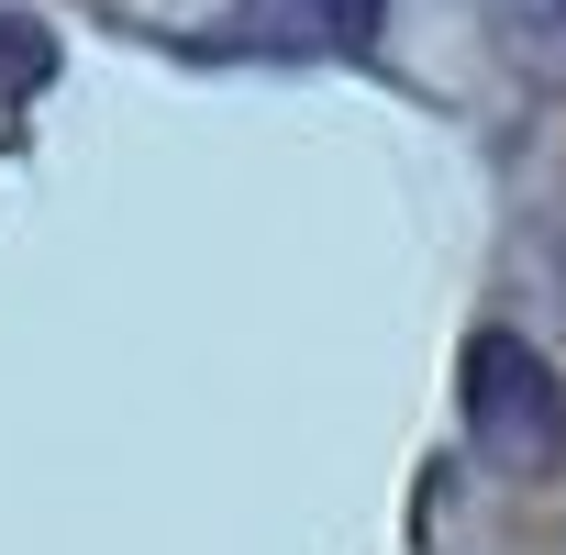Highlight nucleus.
Segmentation results:
<instances>
[{
    "mask_svg": "<svg viewBox=\"0 0 566 555\" xmlns=\"http://www.w3.org/2000/svg\"><path fill=\"white\" fill-rule=\"evenodd\" d=\"M467 433L500 467H555L566 455V389L522 334H478L467 345Z\"/></svg>",
    "mask_w": 566,
    "mask_h": 555,
    "instance_id": "f257e3e1",
    "label": "nucleus"
},
{
    "mask_svg": "<svg viewBox=\"0 0 566 555\" xmlns=\"http://www.w3.org/2000/svg\"><path fill=\"white\" fill-rule=\"evenodd\" d=\"M389 0H233L200 34V56H266V67H312V56H378Z\"/></svg>",
    "mask_w": 566,
    "mask_h": 555,
    "instance_id": "f03ea898",
    "label": "nucleus"
},
{
    "mask_svg": "<svg viewBox=\"0 0 566 555\" xmlns=\"http://www.w3.org/2000/svg\"><path fill=\"white\" fill-rule=\"evenodd\" d=\"M45 78H56V34H45V23H0V90L23 101V90H45Z\"/></svg>",
    "mask_w": 566,
    "mask_h": 555,
    "instance_id": "7ed1b4c3",
    "label": "nucleus"
}]
</instances>
